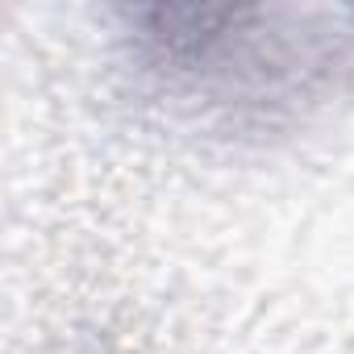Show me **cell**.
Returning a JSON list of instances; mask_svg holds the SVG:
<instances>
[{
	"instance_id": "6da1fadb",
	"label": "cell",
	"mask_w": 354,
	"mask_h": 354,
	"mask_svg": "<svg viewBox=\"0 0 354 354\" xmlns=\"http://www.w3.org/2000/svg\"><path fill=\"white\" fill-rule=\"evenodd\" d=\"M121 46L158 100L225 121L275 125L337 84L350 67L354 30L329 13L254 5H154L125 9Z\"/></svg>"
}]
</instances>
